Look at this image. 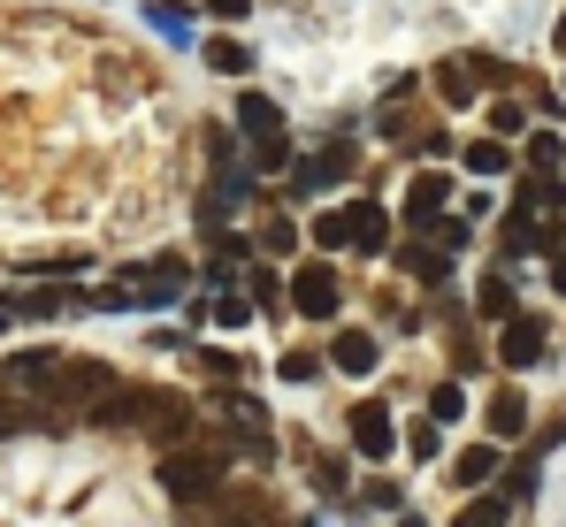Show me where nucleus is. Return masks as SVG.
I'll return each instance as SVG.
<instances>
[{"label":"nucleus","mask_w":566,"mask_h":527,"mask_svg":"<svg viewBox=\"0 0 566 527\" xmlns=\"http://www.w3.org/2000/svg\"><path fill=\"white\" fill-rule=\"evenodd\" d=\"M468 169L474 176H497V169H505V146H497V138H474V146H468Z\"/></svg>","instance_id":"25"},{"label":"nucleus","mask_w":566,"mask_h":527,"mask_svg":"<svg viewBox=\"0 0 566 527\" xmlns=\"http://www.w3.org/2000/svg\"><path fill=\"white\" fill-rule=\"evenodd\" d=\"M406 267H413L421 283H444V267H452V253H444V245H437V253H429V245H413V253H406Z\"/></svg>","instance_id":"23"},{"label":"nucleus","mask_w":566,"mask_h":527,"mask_svg":"<svg viewBox=\"0 0 566 527\" xmlns=\"http://www.w3.org/2000/svg\"><path fill=\"white\" fill-rule=\"evenodd\" d=\"M460 413H468V390L460 382H437L429 390V421H460Z\"/></svg>","instance_id":"21"},{"label":"nucleus","mask_w":566,"mask_h":527,"mask_svg":"<svg viewBox=\"0 0 566 527\" xmlns=\"http://www.w3.org/2000/svg\"><path fill=\"white\" fill-rule=\"evenodd\" d=\"M437 92H444L452 107H468L474 92H482V62H474V54H452V62H437Z\"/></svg>","instance_id":"14"},{"label":"nucleus","mask_w":566,"mask_h":527,"mask_svg":"<svg viewBox=\"0 0 566 527\" xmlns=\"http://www.w3.org/2000/svg\"><path fill=\"white\" fill-rule=\"evenodd\" d=\"M353 451H360V459H390V451H398V421H390L382 398L353 405Z\"/></svg>","instance_id":"9"},{"label":"nucleus","mask_w":566,"mask_h":527,"mask_svg":"<svg viewBox=\"0 0 566 527\" xmlns=\"http://www.w3.org/2000/svg\"><path fill=\"white\" fill-rule=\"evenodd\" d=\"M552 291H566V245L552 253Z\"/></svg>","instance_id":"34"},{"label":"nucleus","mask_w":566,"mask_h":527,"mask_svg":"<svg viewBox=\"0 0 566 527\" xmlns=\"http://www.w3.org/2000/svg\"><path fill=\"white\" fill-rule=\"evenodd\" d=\"M85 421H93V429H123V421L138 429V421H146V390H123V382H115V390L99 398V405L85 413Z\"/></svg>","instance_id":"13"},{"label":"nucleus","mask_w":566,"mask_h":527,"mask_svg":"<svg viewBox=\"0 0 566 527\" xmlns=\"http://www.w3.org/2000/svg\"><path fill=\"white\" fill-rule=\"evenodd\" d=\"M406 451H413V459H437V421H421V429L406 436Z\"/></svg>","instance_id":"31"},{"label":"nucleus","mask_w":566,"mask_h":527,"mask_svg":"<svg viewBox=\"0 0 566 527\" xmlns=\"http://www.w3.org/2000/svg\"><path fill=\"white\" fill-rule=\"evenodd\" d=\"M482 421H490V436H497V443L521 436V429H528V398H521V382H497L490 405H482Z\"/></svg>","instance_id":"11"},{"label":"nucleus","mask_w":566,"mask_h":527,"mask_svg":"<svg viewBox=\"0 0 566 527\" xmlns=\"http://www.w3.org/2000/svg\"><path fill=\"white\" fill-rule=\"evenodd\" d=\"M521 207H559V183L552 176H521Z\"/></svg>","instance_id":"27"},{"label":"nucleus","mask_w":566,"mask_h":527,"mask_svg":"<svg viewBox=\"0 0 566 527\" xmlns=\"http://www.w3.org/2000/svg\"><path fill=\"white\" fill-rule=\"evenodd\" d=\"M207 62H214L222 77H245V70H253V54H245L238 39H207Z\"/></svg>","instance_id":"20"},{"label":"nucleus","mask_w":566,"mask_h":527,"mask_svg":"<svg viewBox=\"0 0 566 527\" xmlns=\"http://www.w3.org/2000/svg\"><path fill=\"white\" fill-rule=\"evenodd\" d=\"M322 367H329V351H306V345H298V351H283V359H276V375H283V382H314Z\"/></svg>","instance_id":"19"},{"label":"nucleus","mask_w":566,"mask_h":527,"mask_svg":"<svg viewBox=\"0 0 566 527\" xmlns=\"http://www.w3.org/2000/svg\"><path fill=\"white\" fill-rule=\"evenodd\" d=\"M544 345H552V322H544V314H513V322L497 329V359H505V367H536Z\"/></svg>","instance_id":"8"},{"label":"nucleus","mask_w":566,"mask_h":527,"mask_svg":"<svg viewBox=\"0 0 566 527\" xmlns=\"http://www.w3.org/2000/svg\"><path fill=\"white\" fill-rule=\"evenodd\" d=\"M314 245L322 253H382L390 245V214L376 199H345V207L314 214Z\"/></svg>","instance_id":"1"},{"label":"nucleus","mask_w":566,"mask_h":527,"mask_svg":"<svg viewBox=\"0 0 566 527\" xmlns=\"http://www.w3.org/2000/svg\"><path fill=\"white\" fill-rule=\"evenodd\" d=\"M245 191H253V183H245V169H238V146L214 130V191L199 199V222H222V214H230Z\"/></svg>","instance_id":"6"},{"label":"nucleus","mask_w":566,"mask_h":527,"mask_svg":"<svg viewBox=\"0 0 566 527\" xmlns=\"http://www.w3.org/2000/svg\"><path fill=\"white\" fill-rule=\"evenodd\" d=\"M368 505H376V513H398V505H406V489H398V482H376V489H368Z\"/></svg>","instance_id":"32"},{"label":"nucleus","mask_w":566,"mask_h":527,"mask_svg":"<svg viewBox=\"0 0 566 527\" xmlns=\"http://www.w3.org/2000/svg\"><path fill=\"white\" fill-rule=\"evenodd\" d=\"M452 474H460L468 489H482V482L497 474V443H474V451H460V466H452Z\"/></svg>","instance_id":"17"},{"label":"nucleus","mask_w":566,"mask_h":527,"mask_svg":"<svg viewBox=\"0 0 566 527\" xmlns=\"http://www.w3.org/2000/svg\"><path fill=\"white\" fill-rule=\"evenodd\" d=\"M505 520H513V497H474L452 527H505Z\"/></svg>","instance_id":"18"},{"label":"nucleus","mask_w":566,"mask_h":527,"mask_svg":"<svg viewBox=\"0 0 566 527\" xmlns=\"http://www.w3.org/2000/svg\"><path fill=\"white\" fill-rule=\"evenodd\" d=\"M207 8H214V15H222V23H238V15H245V8H253V0H207Z\"/></svg>","instance_id":"33"},{"label":"nucleus","mask_w":566,"mask_h":527,"mask_svg":"<svg viewBox=\"0 0 566 527\" xmlns=\"http://www.w3.org/2000/svg\"><path fill=\"white\" fill-rule=\"evenodd\" d=\"M15 322H54V314H93V291H77V283H39V291H15V298H0Z\"/></svg>","instance_id":"4"},{"label":"nucleus","mask_w":566,"mask_h":527,"mask_svg":"<svg viewBox=\"0 0 566 527\" xmlns=\"http://www.w3.org/2000/svg\"><path fill=\"white\" fill-rule=\"evenodd\" d=\"M559 169V130H536L528 138V176H552Z\"/></svg>","instance_id":"22"},{"label":"nucleus","mask_w":566,"mask_h":527,"mask_svg":"<svg viewBox=\"0 0 566 527\" xmlns=\"http://www.w3.org/2000/svg\"><path fill=\"white\" fill-rule=\"evenodd\" d=\"M398 527H421V520H413V513H398Z\"/></svg>","instance_id":"35"},{"label":"nucleus","mask_w":566,"mask_h":527,"mask_svg":"<svg viewBox=\"0 0 566 527\" xmlns=\"http://www.w3.org/2000/svg\"><path fill=\"white\" fill-rule=\"evenodd\" d=\"M345 176H353V146L329 138L314 161H291V199H314V191H329V183H345Z\"/></svg>","instance_id":"7"},{"label":"nucleus","mask_w":566,"mask_h":527,"mask_svg":"<svg viewBox=\"0 0 566 527\" xmlns=\"http://www.w3.org/2000/svg\"><path fill=\"white\" fill-rule=\"evenodd\" d=\"M444 199H452V183L429 169V176H413V191H406V214H413V222H437V207H444Z\"/></svg>","instance_id":"15"},{"label":"nucleus","mask_w":566,"mask_h":527,"mask_svg":"<svg viewBox=\"0 0 566 527\" xmlns=\"http://www.w3.org/2000/svg\"><path fill=\"white\" fill-rule=\"evenodd\" d=\"M123 298H130V306H177V298H185V261L169 253V261L130 267V275H123Z\"/></svg>","instance_id":"5"},{"label":"nucleus","mask_w":566,"mask_h":527,"mask_svg":"<svg viewBox=\"0 0 566 527\" xmlns=\"http://www.w3.org/2000/svg\"><path fill=\"white\" fill-rule=\"evenodd\" d=\"M291 306L306 314V322H337V275L314 261V267H298L291 275Z\"/></svg>","instance_id":"10"},{"label":"nucleus","mask_w":566,"mask_h":527,"mask_svg":"<svg viewBox=\"0 0 566 527\" xmlns=\"http://www.w3.org/2000/svg\"><path fill=\"white\" fill-rule=\"evenodd\" d=\"M552 39H559V46H566V15H559V31H552Z\"/></svg>","instance_id":"36"},{"label":"nucleus","mask_w":566,"mask_h":527,"mask_svg":"<svg viewBox=\"0 0 566 527\" xmlns=\"http://www.w3.org/2000/svg\"><path fill=\"white\" fill-rule=\"evenodd\" d=\"M238 130L253 146V169H291V130H283V107L269 92H245L238 99Z\"/></svg>","instance_id":"2"},{"label":"nucleus","mask_w":566,"mask_h":527,"mask_svg":"<svg viewBox=\"0 0 566 527\" xmlns=\"http://www.w3.org/2000/svg\"><path fill=\"white\" fill-rule=\"evenodd\" d=\"M490 123H497V138H513V130H528V115H521L513 99H497V107H490Z\"/></svg>","instance_id":"28"},{"label":"nucleus","mask_w":566,"mask_h":527,"mask_svg":"<svg viewBox=\"0 0 566 527\" xmlns=\"http://www.w3.org/2000/svg\"><path fill=\"white\" fill-rule=\"evenodd\" d=\"M536 245H544V238L528 230V214H505V253L521 261V253H536Z\"/></svg>","instance_id":"26"},{"label":"nucleus","mask_w":566,"mask_h":527,"mask_svg":"<svg viewBox=\"0 0 566 527\" xmlns=\"http://www.w3.org/2000/svg\"><path fill=\"white\" fill-rule=\"evenodd\" d=\"M474 306H482V322H497V329H505V322L521 314V306H513V283H505V275H482V291H474Z\"/></svg>","instance_id":"16"},{"label":"nucleus","mask_w":566,"mask_h":527,"mask_svg":"<svg viewBox=\"0 0 566 527\" xmlns=\"http://www.w3.org/2000/svg\"><path fill=\"white\" fill-rule=\"evenodd\" d=\"M8 322H15V314H8V306H0V329H8Z\"/></svg>","instance_id":"37"},{"label":"nucleus","mask_w":566,"mask_h":527,"mask_svg":"<svg viewBox=\"0 0 566 527\" xmlns=\"http://www.w3.org/2000/svg\"><path fill=\"white\" fill-rule=\"evenodd\" d=\"M199 527H230V520H199Z\"/></svg>","instance_id":"38"},{"label":"nucleus","mask_w":566,"mask_h":527,"mask_svg":"<svg viewBox=\"0 0 566 527\" xmlns=\"http://www.w3.org/2000/svg\"><path fill=\"white\" fill-rule=\"evenodd\" d=\"M214 322H222V329H245V322H253V298H245V291H222V298H214Z\"/></svg>","instance_id":"24"},{"label":"nucleus","mask_w":566,"mask_h":527,"mask_svg":"<svg viewBox=\"0 0 566 527\" xmlns=\"http://www.w3.org/2000/svg\"><path fill=\"white\" fill-rule=\"evenodd\" d=\"M199 367H207L214 382H238V359H230V351H199Z\"/></svg>","instance_id":"30"},{"label":"nucleus","mask_w":566,"mask_h":527,"mask_svg":"<svg viewBox=\"0 0 566 527\" xmlns=\"http://www.w3.org/2000/svg\"><path fill=\"white\" fill-rule=\"evenodd\" d=\"M146 15H154V23H161V31H169V39H185L191 23H185V8H169V0H154V8H146Z\"/></svg>","instance_id":"29"},{"label":"nucleus","mask_w":566,"mask_h":527,"mask_svg":"<svg viewBox=\"0 0 566 527\" xmlns=\"http://www.w3.org/2000/svg\"><path fill=\"white\" fill-rule=\"evenodd\" d=\"M214 482H222V451H169V459H161V489H169L177 505L214 497Z\"/></svg>","instance_id":"3"},{"label":"nucleus","mask_w":566,"mask_h":527,"mask_svg":"<svg viewBox=\"0 0 566 527\" xmlns=\"http://www.w3.org/2000/svg\"><path fill=\"white\" fill-rule=\"evenodd\" d=\"M329 367L337 375H376V337L368 329H337L329 337Z\"/></svg>","instance_id":"12"}]
</instances>
